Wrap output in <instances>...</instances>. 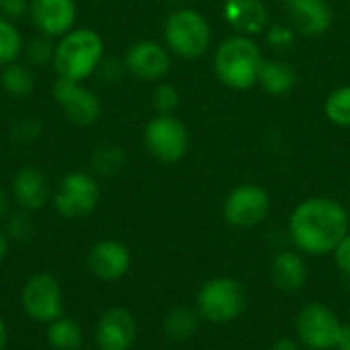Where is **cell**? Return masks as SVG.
I'll return each instance as SVG.
<instances>
[{
    "label": "cell",
    "mask_w": 350,
    "mask_h": 350,
    "mask_svg": "<svg viewBox=\"0 0 350 350\" xmlns=\"http://www.w3.org/2000/svg\"><path fill=\"white\" fill-rule=\"evenodd\" d=\"M201 320L203 318L197 312V308L178 306V308H174V310H170L166 314V318H164V334L174 342H185V340L195 336V332L199 330Z\"/></svg>",
    "instance_id": "obj_21"
},
{
    "label": "cell",
    "mask_w": 350,
    "mask_h": 350,
    "mask_svg": "<svg viewBox=\"0 0 350 350\" xmlns=\"http://www.w3.org/2000/svg\"><path fill=\"white\" fill-rule=\"evenodd\" d=\"M88 271L100 281H119L131 269V252L117 240L96 242L86 256Z\"/></svg>",
    "instance_id": "obj_16"
},
{
    "label": "cell",
    "mask_w": 350,
    "mask_h": 350,
    "mask_svg": "<svg viewBox=\"0 0 350 350\" xmlns=\"http://www.w3.org/2000/svg\"><path fill=\"white\" fill-rule=\"evenodd\" d=\"M137 340V322L125 308L107 310L94 328V342L98 350H131Z\"/></svg>",
    "instance_id": "obj_14"
},
{
    "label": "cell",
    "mask_w": 350,
    "mask_h": 350,
    "mask_svg": "<svg viewBox=\"0 0 350 350\" xmlns=\"http://www.w3.org/2000/svg\"><path fill=\"white\" fill-rule=\"evenodd\" d=\"M105 59V41L90 27H74L62 35L53 51V70L57 78L84 82L98 72Z\"/></svg>",
    "instance_id": "obj_3"
},
{
    "label": "cell",
    "mask_w": 350,
    "mask_h": 350,
    "mask_svg": "<svg viewBox=\"0 0 350 350\" xmlns=\"http://www.w3.org/2000/svg\"><path fill=\"white\" fill-rule=\"evenodd\" d=\"M221 14L238 35L256 37L271 27V14L265 0H224Z\"/></svg>",
    "instance_id": "obj_17"
},
{
    "label": "cell",
    "mask_w": 350,
    "mask_h": 350,
    "mask_svg": "<svg viewBox=\"0 0 350 350\" xmlns=\"http://www.w3.org/2000/svg\"><path fill=\"white\" fill-rule=\"evenodd\" d=\"M8 211H10V199H8V195L0 189V221L8 217Z\"/></svg>",
    "instance_id": "obj_37"
},
{
    "label": "cell",
    "mask_w": 350,
    "mask_h": 350,
    "mask_svg": "<svg viewBox=\"0 0 350 350\" xmlns=\"http://www.w3.org/2000/svg\"><path fill=\"white\" fill-rule=\"evenodd\" d=\"M271 350H301V349H299L297 340H293V338H287V336H283V338H279V340H275V342H273Z\"/></svg>",
    "instance_id": "obj_35"
},
{
    "label": "cell",
    "mask_w": 350,
    "mask_h": 350,
    "mask_svg": "<svg viewBox=\"0 0 350 350\" xmlns=\"http://www.w3.org/2000/svg\"><path fill=\"white\" fill-rule=\"evenodd\" d=\"M21 308L37 324H49L64 316V293L59 281L49 273H37L21 289Z\"/></svg>",
    "instance_id": "obj_8"
},
{
    "label": "cell",
    "mask_w": 350,
    "mask_h": 350,
    "mask_svg": "<svg viewBox=\"0 0 350 350\" xmlns=\"http://www.w3.org/2000/svg\"><path fill=\"white\" fill-rule=\"evenodd\" d=\"M180 105V94L170 82H158L152 92V107L156 115H174Z\"/></svg>",
    "instance_id": "obj_28"
},
{
    "label": "cell",
    "mask_w": 350,
    "mask_h": 350,
    "mask_svg": "<svg viewBox=\"0 0 350 350\" xmlns=\"http://www.w3.org/2000/svg\"><path fill=\"white\" fill-rule=\"evenodd\" d=\"M336 350H350V326H342V332H340V338L336 342Z\"/></svg>",
    "instance_id": "obj_36"
},
{
    "label": "cell",
    "mask_w": 350,
    "mask_h": 350,
    "mask_svg": "<svg viewBox=\"0 0 350 350\" xmlns=\"http://www.w3.org/2000/svg\"><path fill=\"white\" fill-rule=\"evenodd\" d=\"M189 129L176 115H156L144 127V146L162 164L180 162L189 152Z\"/></svg>",
    "instance_id": "obj_6"
},
{
    "label": "cell",
    "mask_w": 350,
    "mask_h": 350,
    "mask_svg": "<svg viewBox=\"0 0 350 350\" xmlns=\"http://www.w3.org/2000/svg\"><path fill=\"white\" fill-rule=\"evenodd\" d=\"M51 94L57 107L64 111L66 119L78 127H90L103 115V103L98 94L86 88L82 82L55 78Z\"/></svg>",
    "instance_id": "obj_11"
},
{
    "label": "cell",
    "mask_w": 350,
    "mask_h": 350,
    "mask_svg": "<svg viewBox=\"0 0 350 350\" xmlns=\"http://www.w3.org/2000/svg\"><path fill=\"white\" fill-rule=\"evenodd\" d=\"M340 318L324 304H310L301 308L295 318V332L301 345L312 350H332L342 332Z\"/></svg>",
    "instance_id": "obj_10"
},
{
    "label": "cell",
    "mask_w": 350,
    "mask_h": 350,
    "mask_svg": "<svg viewBox=\"0 0 350 350\" xmlns=\"http://www.w3.org/2000/svg\"><path fill=\"white\" fill-rule=\"evenodd\" d=\"M12 199L29 213L43 209L49 201V183L41 168L25 166L12 178Z\"/></svg>",
    "instance_id": "obj_18"
},
{
    "label": "cell",
    "mask_w": 350,
    "mask_h": 350,
    "mask_svg": "<svg viewBox=\"0 0 350 350\" xmlns=\"http://www.w3.org/2000/svg\"><path fill=\"white\" fill-rule=\"evenodd\" d=\"M82 340V328L72 318L62 316L47 324V342L53 350H80Z\"/></svg>",
    "instance_id": "obj_23"
},
{
    "label": "cell",
    "mask_w": 350,
    "mask_h": 350,
    "mask_svg": "<svg viewBox=\"0 0 350 350\" xmlns=\"http://www.w3.org/2000/svg\"><path fill=\"white\" fill-rule=\"evenodd\" d=\"M349 232V211L332 197H310L289 217V236L295 248L310 256L332 254Z\"/></svg>",
    "instance_id": "obj_1"
},
{
    "label": "cell",
    "mask_w": 350,
    "mask_h": 350,
    "mask_svg": "<svg viewBox=\"0 0 350 350\" xmlns=\"http://www.w3.org/2000/svg\"><path fill=\"white\" fill-rule=\"evenodd\" d=\"M33 230H35V224L31 219V213L25 209L14 211L6 217V232L4 234L12 242H27L33 236Z\"/></svg>",
    "instance_id": "obj_29"
},
{
    "label": "cell",
    "mask_w": 350,
    "mask_h": 350,
    "mask_svg": "<svg viewBox=\"0 0 350 350\" xmlns=\"http://www.w3.org/2000/svg\"><path fill=\"white\" fill-rule=\"evenodd\" d=\"M332 254H334V260H336L338 269L350 277V232L342 238V242L336 246V250Z\"/></svg>",
    "instance_id": "obj_34"
},
{
    "label": "cell",
    "mask_w": 350,
    "mask_h": 350,
    "mask_svg": "<svg viewBox=\"0 0 350 350\" xmlns=\"http://www.w3.org/2000/svg\"><path fill=\"white\" fill-rule=\"evenodd\" d=\"M297 84V72L283 59H265L260 74H258V86L271 94V96H283L289 94Z\"/></svg>",
    "instance_id": "obj_20"
},
{
    "label": "cell",
    "mask_w": 350,
    "mask_h": 350,
    "mask_svg": "<svg viewBox=\"0 0 350 350\" xmlns=\"http://www.w3.org/2000/svg\"><path fill=\"white\" fill-rule=\"evenodd\" d=\"M265 55L254 37L230 35L213 51L215 78L230 90H250L258 84Z\"/></svg>",
    "instance_id": "obj_2"
},
{
    "label": "cell",
    "mask_w": 350,
    "mask_h": 350,
    "mask_svg": "<svg viewBox=\"0 0 350 350\" xmlns=\"http://www.w3.org/2000/svg\"><path fill=\"white\" fill-rule=\"evenodd\" d=\"M127 70H125V64H123V59H117V57H105L103 62H100V66H98V76H100V80L103 82H107V84H117L121 78H123V74H125Z\"/></svg>",
    "instance_id": "obj_32"
},
{
    "label": "cell",
    "mask_w": 350,
    "mask_h": 350,
    "mask_svg": "<svg viewBox=\"0 0 350 350\" xmlns=\"http://www.w3.org/2000/svg\"><path fill=\"white\" fill-rule=\"evenodd\" d=\"M271 211V197L265 187L242 183L234 187L224 201V219L236 230H252L260 226Z\"/></svg>",
    "instance_id": "obj_9"
},
{
    "label": "cell",
    "mask_w": 350,
    "mask_h": 350,
    "mask_svg": "<svg viewBox=\"0 0 350 350\" xmlns=\"http://www.w3.org/2000/svg\"><path fill=\"white\" fill-rule=\"evenodd\" d=\"M285 8L289 27L301 37H322L334 23V10L328 0H291Z\"/></svg>",
    "instance_id": "obj_15"
},
{
    "label": "cell",
    "mask_w": 350,
    "mask_h": 350,
    "mask_svg": "<svg viewBox=\"0 0 350 350\" xmlns=\"http://www.w3.org/2000/svg\"><path fill=\"white\" fill-rule=\"evenodd\" d=\"M123 64L125 70L137 80L162 82L172 68V53L166 45L152 39H144L129 45L123 55Z\"/></svg>",
    "instance_id": "obj_12"
},
{
    "label": "cell",
    "mask_w": 350,
    "mask_h": 350,
    "mask_svg": "<svg viewBox=\"0 0 350 350\" xmlns=\"http://www.w3.org/2000/svg\"><path fill=\"white\" fill-rule=\"evenodd\" d=\"M164 45L183 59H197L211 47V25L197 8H176L164 23Z\"/></svg>",
    "instance_id": "obj_4"
},
{
    "label": "cell",
    "mask_w": 350,
    "mask_h": 350,
    "mask_svg": "<svg viewBox=\"0 0 350 350\" xmlns=\"http://www.w3.org/2000/svg\"><path fill=\"white\" fill-rule=\"evenodd\" d=\"M248 295L240 281L232 277H215L197 293V312L209 324H230L246 310Z\"/></svg>",
    "instance_id": "obj_5"
},
{
    "label": "cell",
    "mask_w": 350,
    "mask_h": 350,
    "mask_svg": "<svg viewBox=\"0 0 350 350\" xmlns=\"http://www.w3.org/2000/svg\"><path fill=\"white\" fill-rule=\"evenodd\" d=\"M8 236L4 234V232H0V262L6 258V254H8Z\"/></svg>",
    "instance_id": "obj_39"
},
{
    "label": "cell",
    "mask_w": 350,
    "mask_h": 350,
    "mask_svg": "<svg viewBox=\"0 0 350 350\" xmlns=\"http://www.w3.org/2000/svg\"><path fill=\"white\" fill-rule=\"evenodd\" d=\"M326 119L336 127H350V84L334 88L324 103Z\"/></svg>",
    "instance_id": "obj_26"
},
{
    "label": "cell",
    "mask_w": 350,
    "mask_h": 350,
    "mask_svg": "<svg viewBox=\"0 0 350 350\" xmlns=\"http://www.w3.org/2000/svg\"><path fill=\"white\" fill-rule=\"evenodd\" d=\"M76 0H31L29 18L39 35L59 39L76 27Z\"/></svg>",
    "instance_id": "obj_13"
},
{
    "label": "cell",
    "mask_w": 350,
    "mask_h": 350,
    "mask_svg": "<svg viewBox=\"0 0 350 350\" xmlns=\"http://www.w3.org/2000/svg\"><path fill=\"white\" fill-rule=\"evenodd\" d=\"M275 2H279V4H285V6H287V4H289L291 0H275Z\"/></svg>",
    "instance_id": "obj_40"
},
{
    "label": "cell",
    "mask_w": 350,
    "mask_h": 350,
    "mask_svg": "<svg viewBox=\"0 0 350 350\" xmlns=\"http://www.w3.org/2000/svg\"><path fill=\"white\" fill-rule=\"evenodd\" d=\"M43 131V125L41 121L37 119H21L16 123H12L10 127V137L21 142V144H27V142H35Z\"/></svg>",
    "instance_id": "obj_30"
},
{
    "label": "cell",
    "mask_w": 350,
    "mask_h": 350,
    "mask_svg": "<svg viewBox=\"0 0 350 350\" xmlns=\"http://www.w3.org/2000/svg\"><path fill=\"white\" fill-rule=\"evenodd\" d=\"M6 345H8V328L0 316V350H6Z\"/></svg>",
    "instance_id": "obj_38"
},
{
    "label": "cell",
    "mask_w": 350,
    "mask_h": 350,
    "mask_svg": "<svg viewBox=\"0 0 350 350\" xmlns=\"http://www.w3.org/2000/svg\"><path fill=\"white\" fill-rule=\"evenodd\" d=\"M55 211L66 219H78L90 215L100 201V185L90 172H68L51 195Z\"/></svg>",
    "instance_id": "obj_7"
},
{
    "label": "cell",
    "mask_w": 350,
    "mask_h": 350,
    "mask_svg": "<svg viewBox=\"0 0 350 350\" xmlns=\"http://www.w3.org/2000/svg\"><path fill=\"white\" fill-rule=\"evenodd\" d=\"M349 2H350V0H349Z\"/></svg>",
    "instance_id": "obj_42"
},
{
    "label": "cell",
    "mask_w": 350,
    "mask_h": 350,
    "mask_svg": "<svg viewBox=\"0 0 350 350\" xmlns=\"http://www.w3.org/2000/svg\"><path fill=\"white\" fill-rule=\"evenodd\" d=\"M125 150L117 144H103L90 154V168L98 176H115L125 166Z\"/></svg>",
    "instance_id": "obj_24"
},
{
    "label": "cell",
    "mask_w": 350,
    "mask_h": 350,
    "mask_svg": "<svg viewBox=\"0 0 350 350\" xmlns=\"http://www.w3.org/2000/svg\"><path fill=\"white\" fill-rule=\"evenodd\" d=\"M265 35L269 45L275 49H289L295 43V31L285 25H271Z\"/></svg>",
    "instance_id": "obj_31"
},
{
    "label": "cell",
    "mask_w": 350,
    "mask_h": 350,
    "mask_svg": "<svg viewBox=\"0 0 350 350\" xmlns=\"http://www.w3.org/2000/svg\"><path fill=\"white\" fill-rule=\"evenodd\" d=\"M23 45L25 39L18 27L12 21L0 16V70L23 55Z\"/></svg>",
    "instance_id": "obj_25"
},
{
    "label": "cell",
    "mask_w": 350,
    "mask_h": 350,
    "mask_svg": "<svg viewBox=\"0 0 350 350\" xmlns=\"http://www.w3.org/2000/svg\"><path fill=\"white\" fill-rule=\"evenodd\" d=\"M271 281L283 293H297L306 287L308 265L299 250H281L271 262Z\"/></svg>",
    "instance_id": "obj_19"
},
{
    "label": "cell",
    "mask_w": 350,
    "mask_h": 350,
    "mask_svg": "<svg viewBox=\"0 0 350 350\" xmlns=\"http://www.w3.org/2000/svg\"><path fill=\"white\" fill-rule=\"evenodd\" d=\"M0 86L12 98H27L35 90V76L27 64L12 62L0 70Z\"/></svg>",
    "instance_id": "obj_22"
},
{
    "label": "cell",
    "mask_w": 350,
    "mask_h": 350,
    "mask_svg": "<svg viewBox=\"0 0 350 350\" xmlns=\"http://www.w3.org/2000/svg\"><path fill=\"white\" fill-rule=\"evenodd\" d=\"M80 350H82V349H80Z\"/></svg>",
    "instance_id": "obj_41"
},
{
    "label": "cell",
    "mask_w": 350,
    "mask_h": 350,
    "mask_svg": "<svg viewBox=\"0 0 350 350\" xmlns=\"http://www.w3.org/2000/svg\"><path fill=\"white\" fill-rule=\"evenodd\" d=\"M29 2L31 0H0V16L16 23L29 16Z\"/></svg>",
    "instance_id": "obj_33"
},
{
    "label": "cell",
    "mask_w": 350,
    "mask_h": 350,
    "mask_svg": "<svg viewBox=\"0 0 350 350\" xmlns=\"http://www.w3.org/2000/svg\"><path fill=\"white\" fill-rule=\"evenodd\" d=\"M53 51H55V43H51V39L43 37V35H37V37L25 41V45H23L25 64L31 68H43V66L51 64Z\"/></svg>",
    "instance_id": "obj_27"
}]
</instances>
